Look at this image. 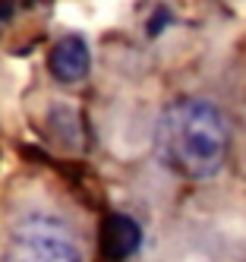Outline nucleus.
<instances>
[{
  "mask_svg": "<svg viewBox=\"0 0 246 262\" xmlns=\"http://www.w3.org/2000/svg\"><path fill=\"white\" fill-rule=\"evenodd\" d=\"M88 63H92L88 45L79 38V35L60 38L51 48V57H48V67L54 73V79H60V82H79L88 73Z\"/></svg>",
  "mask_w": 246,
  "mask_h": 262,
  "instance_id": "obj_3",
  "label": "nucleus"
},
{
  "mask_svg": "<svg viewBox=\"0 0 246 262\" xmlns=\"http://www.w3.org/2000/svg\"><path fill=\"white\" fill-rule=\"evenodd\" d=\"M142 243V231L129 215H107L101 224V253L110 262L129 259Z\"/></svg>",
  "mask_w": 246,
  "mask_h": 262,
  "instance_id": "obj_4",
  "label": "nucleus"
},
{
  "mask_svg": "<svg viewBox=\"0 0 246 262\" xmlns=\"http://www.w3.org/2000/svg\"><path fill=\"white\" fill-rule=\"evenodd\" d=\"M227 145H231V129L212 101H174L158 120V155L180 177H215L224 167Z\"/></svg>",
  "mask_w": 246,
  "mask_h": 262,
  "instance_id": "obj_1",
  "label": "nucleus"
},
{
  "mask_svg": "<svg viewBox=\"0 0 246 262\" xmlns=\"http://www.w3.org/2000/svg\"><path fill=\"white\" fill-rule=\"evenodd\" d=\"M7 262H82V250L63 221L29 215L10 237Z\"/></svg>",
  "mask_w": 246,
  "mask_h": 262,
  "instance_id": "obj_2",
  "label": "nucleus"
}]
</instances>
